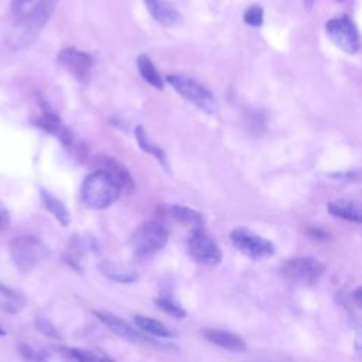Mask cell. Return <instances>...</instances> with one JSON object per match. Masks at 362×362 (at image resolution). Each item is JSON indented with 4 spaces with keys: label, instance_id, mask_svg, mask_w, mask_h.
<instances>
[{
    "label": "cell",
    "instance_id": "cell-1",
    "mask_svg": "<svg viewBox=\"0 0 362 362\" xmlns=\"http://www.w3.org/2000/svg\"><path fill=\"white\" fill-rule=\"evenodd\" d=\"M59 0H38L25 14L17 17L14 25L6 37V44L11 49H21L30 45L54 14Z\"/></svg>",
    "mask_w": 362,
    "mask_h": 362
},
{
    "label": "cell",
    "instance_id": "cell-2",
    "mask_svg": "<svg viewBox=\"0 0 362 362\" xmlns=\"http://www.w3.org/2000/svg\"><path fill=\"white\" fill-rule=\"evenodd\" d=\"M122 194V187L106 170L90 173L82 182L81 199L89 209H105L115 204Z\"/></svg>",
    "mask_w": 362,
    "mask_h": 362
},
{
    "label": "cell",
    "instance_id": "cell-3",
    "mask_svg": "<svg viewBox=\"0 0 362 362\" xmlns=\"http://www.w3.org/2000/svg\"><path fill=\"white\" fill-rule=\"evenodd\" d=\"M165 81L181 98L192 103L198 110L206 115L218 113L219 103L216 98L208 88H205L198 81L181 74H171L165 78Z\"/></svg>",
    "mask_w": 362,
    "mask_h": 362
},
{
    "label": "cell",
    "instance_id": "cell-4",
    "mask_svg": "<svg viewBox=\"0 0 362 362\" xmlns=\"http://www.w3.org/2000/svg\"><path fill=\"white\" fill-rule=\"evenodd\" d=\"M8 252L17 269L21 272H30L48 256L49 249L40 238L23 235L10 242Z\"/></svg>",
    "mask_w": 362,
    "mask_h": 362
},
{
    "label": "cell",
    "instance_id": "cell-5",
    "mask_svg": "<svg viewBox=\"0 0 362 362\" xmlns=\"http://www.w3.org/2000/svg\"><path fill=\"white\" fill-rule=\"evenodd\" d=\"M170 233L164 225L157 221H144L130 236V246L136 256H148L161 250L168 242Z\"/></svg>",
    "mask_w": 362,
    "mask_h": 362
},
{
    "label": "cell",
    "instance_id": "cell-6",
    "mask_svg": "<svg viewBox=\"0 0 362 362\" xmlns=\"http://www.w3.org/2000/svg\"><path fill=\"white\" fill-rule=\"evenodd\" d=\"M280 272L291 284L310 287L320 281L325 272V266L313 257H293L283 262Z\"/></svg>",
    "mask_w": 362,
    "mask_h": 362
},
{
    "label": "cell",
    "instance_id": "cell-7",
    "mask_svg": "<svg viewBox=\"0 0 362 362\" xmlns=\"http://www.w3.org/2000/svg\"><path fill=\"white\" fill-rule=\"evenodd\" d=\"M230 240L240 253L252 260H264L276 253V247L269 239L243 226L230 232Z\"/></svg>",
    "mask_w": 362,
    "mask_h": 362
},
{
    "label": "cell",
    "instance_id": "cell-8",
    "mask_svg": "<svg viewBox=\"0 0 362 362\" xmlns=\"http://www.w3.org/2000/svg\"><path fill=\"white\" fill-rule=\"evenodd\" d=\"M189 256L205 266H216L222 260V252L212 236L201 226H195L187 240Z\"/></svg>",
    "mask_w": 362,
    "mask_h": 362
},
{
    "label": "cell",
    "instance_id": "cell-9",
    "mask_svg": "<svg viewBox=\"0 0 362 362\" xmlns=\"http://www.w3.org/2000/svg\"><path fill=\"white\" fill-rule=\"evenodd\" d=\"M325 33L332 44L346 54L359 51V34L348 16H337L325 23Z\"/></svg>",
    "mask_w": 362,
    "mask_h": 362
},
{
    "label": "cell",
    "instance_id": "cell-10",
    "mask_svg": "<svg viewBox=\"0 0 362 362\" xmlns=\"http://www.w3.org/2000/svg\"><path fill=\"white\" fill-rule=\"evenodd\" d=\"M58 62L78 81H85L92 69V57L72 47L59 51Z\"/></svg>",
    "mask_w": 362,
    "mask_h": 362
},
{
    "label": "cell",
    "instance_id": "cell-11",
    "mask_svg": "<svg viewBox=\"0 0 362 362\" xmlns=\"http://www.w3.org/2000/svg\"><path fill=\"white\" fill-rule=\"evenodd\" d=\"M38 102H40L42 113L35 120L37 126L44 129L47 133H51L52 136H55L65 146H69L74 140V136H72L71 130L61 122L59 116L48 106V103L44 99H38Z\"/></svg>",
    "mask_w": 362,
    "mask_h": 362
},
{
    "label": "cell",
    "instance_id": "cell-12",
    "mask_svg": "<svg viewBox=\"0 0 362 362\" xmlns=\"http://www.w3.org/2000/svg\"><path fill=\"white\" fill-rule=\"evenodd\" d=\"M93 315L102 324H105L113 334H116L117 337H120L123 339L134 341V342H148V338L144 334H141L139 329L133 328L129 322H126L124 320H122L120 317H117L112 313L93 310Z\"/></svg>",
    "mask_w": 362,
    "mask_h": 362
},
{
    "label": "cell",
    "instance_id": "cell-13",
    "mask_svg": "<svg viewBox=\"0 0 362 362\" xmlns=\"http://www.w3.org/2000/svg\"><path fill=\"white\" fill-rule=\"evenodd\" d=\"M201 334L208 342L218 345L219 348L230 351V352H243L247 348L245 339L240 335L229 332V331L206 328V329L201 331Z\"/></svg>",
    "mask_w": 362,
    "mask_h": 362
},
{
    "label": "cell",
    "instance_id": "cell-14",
    "mask_svg": "<svg viewBox=\"0 0 362 362\" xmlns=\"http://www.w3.org/2000/svg\"><path fill=\"white\" fill-rule=\"evenodd\" d=\"M327 209L331 215L349 221V222H355L359 223L362 221V208L361 204L354 201V199H335L328 202Z\"/></svg>",
    "mask_w": 362,
    "mask_h": 362
},
{
    "label": "cell",
    "instance_id": "cell-15",
    "mask_svg": "<svg viewBox=\"0 0 362 362\" xmlns=\"http://www.w3.org/2000/svg\"><path fill=\"white\" fill-rule=\"evenodd\" d=\"M150 14L163 25L171 27L180 23L181 14L164 0H143Z\"/></svg>",
    "mask_w": 362,
    "mask_h": 362
},
{
    "label": "cell",
    "instance_id": "cell-16",
    "mask_svg": "<svg viewBox=\"0 0 362 362\" xmlns=\"http://www.w3.org/2000/svg\"><path fill=\"white\" fill-rule=\"evenodd\" d=\"M102 168L106 170L109 174H112V177L119 182V185L122 187V191H127L130 192L134 188V181L130 175V173L127 171V168L120 164L119 161L113 160V158H107L103 157L102 158Z\"/></svg>",
    "mask_w": 362,
    "mask_h": 362
},
{
    "label": "cell",
    "instance_id": "cell-17",
    "mask_svg": "<svg viewBox=\"0 0 362 362\" xmlns=\"http://www.w3.org/2000/svg\"><path fill=\"white\" fill-rule=\"evenodd\" d=\"M133 321H134V324H136V327L139 328L140 332H146V334H150V335L158 337V338H170V337H173L171 329L167 328V325L163 324L158 320H154V318L137 314V315H134Z\"/></svg>",
    "mask_w": 362,
    "mask_h": 362
},
{
    "label": "cell",
    "instance_id": "cell-18",
    "mask_svg": "<svg viewBox=\"0 0 362 362\" xmlns=\"http://www.w3.org/2000/svg\"><path fill=\"white\" fill-rule=\"evenodd\" d=\"M41 201H42V205L45 206V209L48 212H51L62 226L69 225V221H71L69 211L57 197H54L52 194H49L45 189H41Z\"/></svg>",
    "mask_w": 362,
    "mask_h": 362
},
{
    "label": "cell",
    "instance_id": "cell-19",
    "mask_svg": "<svg viewBox=\"0 0 362 362\" xmlns=\"http://www.w3.org/2000/svg\"><path fill=\"white\" fill-rule=\"evenodd\" d=\"M137 68H139V72H140V75L143 76V79L146 82H148L153 88L163 89V86H164L163 78H161L160 72L157 71V68L154 66V64L151 62V59L146 54L139 55Z\"/></svg>",
    "mask_w": 362,
    "mask_h": 362
},
{
    "label": "cell",
    "instance_id": "cell-20",
    "mask_svg": "<svg viewBox=\"0 0 362 362\" xmlns=\"http://www.w3.org/2000/svg\"><path fill=\"white\" fill-rule=\"evenodd\" d=\"M99 270L110 280H115V281H120V283H132L137 279V274L133 272V270H129V269H124L122 266H117L112 262H102L99 264Z\"/></svg>",
    "mask_w": 362,
    "mask_h": 362
},
{
    "label": "cell",
    "instance_id": "cell-21",
    "mask_svg": "<svg viewBox=\"0 0 362 362\" xmlns=\"http://www.w3.org/2000/svg\"><path fill=\"white\" fill-rule=\"evenodd\" d=\"M170 215L177 222H181V223L194 225V226H201L204 223V215L189 206L173 205V206H170Z\"/></svg>",
    "mask_w": 362,
    "mask_h": 362
},
{
    "label": "cell",
    "instance_id": "cell-22",
    "mask_svg": "<svg viewBox=\"0 0 362 362\" xmlns=\"http://www.w3.org/2000/svg\"><path fill=\"white\" fill-rule=\"evenodd\" d=\"M134 137H136L137 144L140 146V148H141L143 151H146L147 154H151L153 157H156V158L161 163V165L167 168V160H165L164 151H163L158 146H156V144H153V143L150 141V139L147 137V134H146L143 126H137V127L134 129Z\"/></svg>",
    "mask_w": 362,
    "mask_h": 362
},
{
    "label": "cell",
    "instance_id": "cell-23",
    "mask_svg": "<svg viewBox=\"0 0 362 362\" xmlns=\"http://www.w3.org/2000/svg\"><path fill=\"white\" fill-rule=\"evenodd\" d=\"M66 352L76 362H115L107 355L95 352V351H88V349H81V348H69V349H66Z\"/></svg>",
    "mask_w": 362,
    "mask_h": 362
},
{
    "label": "cell",
    "instance_id": "cell-24",
    "mask_svg": "<svg viewBox=\"0 0 362 362\" xmlns=\"http://www.w3.org/2000/svg\"><path fill=\"white\" fill-rule=\"evenodd\" d=\"M154 304L160 310H163L164 313H167V314H170V315H173L175 318H185L187 317V311L184 310V307L180 305L177 301H174L170 297H164V296L157 297L154 300Z\"/></svg>",
    "mask_w": 362,
    "mask_h": 362
},
{
    "label": "cell",
    "instance_id": "cell-25",
    "mask_svg": "<svg viewBox=\"0 0 362 362\" xmlns=\"http://www.w3.org/2000/svg\"><path fill=\"white\" fill-rule=\"evenodd\" d=\"M18 352L24 362H49V355L42 349H35L28 344H20Z\"/></svg>",
    "mask_w": 362,
    "mask_h": 362
},
{
    "label": "cell",
    "instance_id": "cell-26",
    "mask_svg": "<svg viewBox=\"0 0 362 362\" xmlns=\"http://www.w3.org/2000/svg\"><path fill=\"white\" fill-rule=\"evenodd\" d=\"M243 21L250 27H260L263 24V8L257 4L247 7L243 13Z\"/></svg>",
    "mask_w": 362,
    "mask_h": 362
},
{
    "label": "cell",
    "instance_id": "cell-27",
    "mask_svg": "<svg viewBox=\"0 0 362 362\" xmlns=\"http://www.w3.org/2000/svg\"><path fill=\"white\" fill-rule=\"evenodd\" d=\"M35 327L38 331H41L45 337H49V338H54V339H61V335L59 332L57 331V328L44 317H35Z\"/></svg>",
    "mask_w": 362,
    "mask_h": 362
},
{
    "label": "cell",
    "instance_id": "cell-28",
    "mask_svg": "<svg viewBox=\"0 0 362 362\" xmlns=\"http://www.w3.org/2000/svg\"><path fill=\"white\" fill-rule=\"evenodd\" d=\"M34 6V0H13L11 8L17 17L25 14Z\"/></svg>",
    "mask_w": 362,
    "mask_h": 362
},
{
    "label": "cell",
    "instance_id": "cell-29",
    "mask_svg": "<svg viewBox=\"0 0 362 362\" xmlns=\"http://www.w3.org/2000/svg\"><path fill=\"white\" fill-rule=\"evenodd\" d=\"M10 223V215H8V211L6 209V206L0 202V232L3 229H6Z\"/></svg>",
    "mask_w": 362,
    "mask_h": 362
},
{
    "label": "cell",
    "instance_id": "cell-30",
    "mask_svg": "<svg viewBox=\"0 0 362 362\" xmlns=\"http://www.w3.org/2000/svg\"><path fill=\"white\" fill-rule=\"evenodd\" d=\"M352 298H354V301H355V304H356V307H361V296H362V288L361 287H356L354 291H352Z\"/></svg>",
    "mask_w": 362,
    "mask_h": 362
},
{
    "label": "cell",
    "instance_id": "cell-31",
    "mask_svg": "<svg viewBox=\"0 0 362 362\" xmlns=\"http://www.w3.org/2000/svg\"><path fill=\"white\" fill-rule=\"evenodd\" d=\"M314 3H315V0H303L304 8H305L307 11H311V10H313V7H314Z\"/></svg>",
    "mask_w": 362,
    "mask_h": 362
},
{
    "label": "cell",
    "instance_id": "cell-32",
    "mask_svg": "<svg viewBox=\"0 0 362 362\" xmlns=\"http://www.w3.org/2000/svg\"><path fill=\"white\" fill-rule=\"evenodd\" d=\"M6 334H7V332H6V331H4V329L0 327V337H4Z\"/></svg>",
    "mask_w": 362,
    "mask_h": 362
},
{
    "label": "cell",
    "instance_id": "cell-33",
    "mask_svg": "<svg viewBox=\"0 0 362 362\" xmlns=\"http://www.w3.org/2000/svg\"><path fill=\"white\" fill-rule=\"evenodd\" d=\"M337 1H344V0H337Z\"/></svg>",
    "mask_w": 362,
    "mask_h": 362
}]
</instances>
